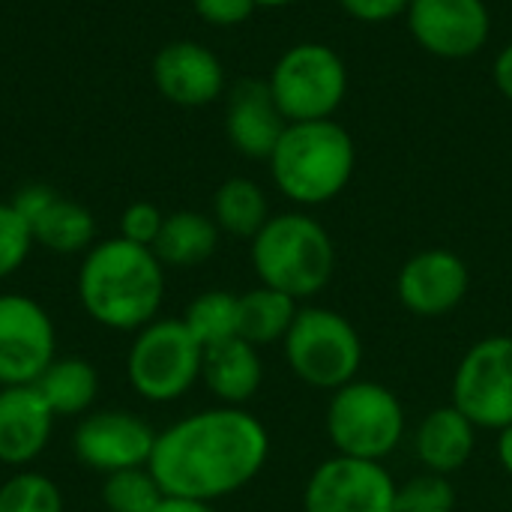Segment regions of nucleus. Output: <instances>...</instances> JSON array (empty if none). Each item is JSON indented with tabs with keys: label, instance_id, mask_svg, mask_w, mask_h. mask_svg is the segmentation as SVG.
Segmentation results:
<instances>
[{
	"label": "nucleus",
	"instance_id": "f8f14e48",
	"mask_svg": "<svg viewBox=\"0 0 512 512\" xmlns=\"http://www.w3.org/2000/svg\"><path fill=\"white\" fill-rule=\"evenodd\" d=\"M156 435L159 432L132 411H96L84 414L75 426L72 450L84 468L108 477L129 468H147Z\"/></svg>",
	"mask_w": 512,
	"mask_h": 512
},
{
	"label": "nucleus",
	"instance_id": "b1692460",
	"mask_svg": "<svg viewBox=\"0 0 512 512\" xmlns=\"http://www.w3.org/2000/svg\"><path fill=\"white\" fill-rule=\"evenodd\" d=\"M270 219V204L264 189L249 177L225 180L213 195V222L231 237L252 240Z\"/></svg>",
	"mask_w": 512,
	"mask_h": 512
},
{
	"label": "nucleus",
	"instance_id": "a211bd4d",
	"mask_svg": "<svg viewBox=\"0 0 512 512\" xmlns=\"http://www.w3.org/2000/svg\"><path fill=\"white\" fill-rule=\"evenodd\" d=\"M477 447V426L456 408H435L423 417L417 429V459L426 465V471L450 477L468 465Z\"/></svg>",
	"mask_w": 512,
	"mask_h": 512
},
{
	"label": "nucleus",
	"instance_id": "20e7f679",
	"mask_svg": "<svg viewBox=\"0 0 512 512\" xmlns=\"http://www.w3.org/2000/svg\"><path fill=\"white\" fill-rule=\"evenodd\" d=\"M252 267L261 285L306 300L330 285L336 249L318 219L306 213H279L252 237Z\"/></svg>",
	"mask_w": 512,
	"mask_h": 512
},
{
	"label": "nucleus",
	"instance_id": "6ab92c4d",
	"mask_svg": "<svg viewBox=\"0 0 512 512\" xmlns=\"http://www.w3.org/2000/svg\"><path fill=\"white\" fill-rule=\"evenodd\" d=\"M201 378L207 384V390L231 405L240 408L243 402H249L264 378V366L258 357V348L249 345L246 339H228L222 345H213L204 351V366H201Z\"/></svg>",
	"mask_w": 512,
	"mask_h": 512
},
{
	"label": "nucleus",
	"instance_id": "6e6552de",
	"mask_svg": "<svg viewBox=\"0 0 512 512\" xmlns=\"http://www.w3.org/2000/svg\"><path fill=\"white\" fill-rule=\"evenodd\" d=\"M267 84L288 123L330 120L348 96V66L330 45L297 42L276 60Z\"/></svg>",
	"mask_w": 512,
	"mask_h": 512
},
{
	"label": "nucleus",
	"instance_id": "7c9ffc66",
	"mask_svg": "<svg viewBox=\"0 0 512 512\" xmlns=\"http://www.w3.org/2000/svg\"><path fill=\"white\" fill-rule=\"evenodd\" d=\"M192 6L201 15V21L213 27H237L249 21V15L258 9L255 0H192Z\"/></svg>",
	"mask_w": 512,
	"mask_h": 512
},
{
	"label": "nucleus",
	"instance_id": "393cba45",
	"mask_svg": "<svg viewBox=\"0 0 512 512\" xmlns=\"http://www.w3.org/2000/svg\"><path fill=\"white\" fill-rule=\"evenodd\" d=\"M237 321H240V297L231 291H204L189 303L183 315V324L201 342L204 351L228 339H237Z\"/></svg>",
	"mask_w": 512,
	"mask_h": 512
},
{
	"label": "nucleus",
	"instance_id": "f704fd0d",
	"mask_svg": "<svg viewBox=\"0 0 512 512\" xmlns=\"http://www.w3.org/2000/svg\"><path fill=\"white\" fill-rule=\"evenodd\" d=\"M156 512H213L210 504L204 501H189V498H168L156 507Z\"/></svg>",
	"mask_w": 512,
	"mask_h": 512
},
{
	"label": "nucleus",
	"instance_id": "cd10ccee",
	"mask_svg": "<svg viewBox=\"0 0 512 512\" xmlns=\"http://www.w3.org/2000/svg\"><path fill=\"white\" fill-rule=\"evenodd\" d=\"M456 489L441 474H420L396 489V512H453Z\"/></svg>",
	"mask_w": 512,
	"mask_h": 512
},
{
	"label": "nucleus",
	"instance_id": "1a4fd4ad",
	"mask_svg": "<svg viewBox=\"0 0 512 512\" xmlns=\"http://www.w3.org/2000/svg\"><path fill=\"white\" fill-rule=\"evenodd\" d=\"M453 405L477 429L512 426V336L471 345L453 375Z\"/></svg>",
	"mask_w": 512,
	"mask_h": 512
},
{
	"label": "nucleus",
	"instance_id": "f257e3e1",
	"mask_svg": "<svg viewBox=\"0 0 512 512\" xmlns=\"http://www.w3.org/2000/svg\"><path fill=\"white\" fill-rule=\"evenodd\" d=\"M270 456V435L243 408L198 411L156 435L150 474L168 498L219 501L249 486Z\"/></svg>",
	"mask_w": 512,
	"mask_h": 512
},
{
	"label": "nucleus",
	"instance_id": "f03ea898",
	"mask_svg": "<svg viewBox=\"0 0 512 512\" xmlns=\"http://www.w3.org/2000/svg\"><path fill=\"white\" fill-rule=\"evenodd\" d=\"M162 297L165 264L153 249L111 237L84 252L78 267V300L99 327L138 333L159 318Z\"/></svg>",
	"mask_w": 512,
	"mask_h": 512
},
{
	"label": "nucleus",
	"instance_id": "bb28decb",
	"mask_svg": "<svg viewBox=\"0 0 512 512\" xmlns=\"http://www.w3.org/2000/svg\"><path fill=\"white\" fill-rule=\"evenodd\" d=\"M0 512H63V495L51 477L18 471L0 486Z\"/></svg>",
	"mask_w": 512,
	"mask_h": 512
},
{
	"label": "nucleus",
	"instance_id": "ddd939ff",
	"mask_svg": "<svg viewBox=\"0 0 512 512\" xmlns=\"http://www.w3.org/2000/svg\"><path fill=\"white\" fill-rule=\"evenodd\" d=\"M405 18L417 45L444 60L474 57L492 33L486 0H411Z\"/></svg>",
	"mask_w": 512,
	"mask_h": 512
},
{
	"label": "nucleus",
	"instance_id": "c756f323",
	"mask_svg": "<svg viewBox=\"0 0 512 512\" xmlns=\"http://www.w3.org/2000/svg\"><path fill=\"white\" fill-rule=\"evenodd\" d=\"M162 222H165V213L156 204L135 201L120 216V237L129 240V243H138V246L153 249V243H156V237L162 231Z\"/></svg>",
	"mask_w": 512,
	"mask_h": 512
},
{
	"label": "nucleus",
	"instance_id": "f3484780",
	"mask_svg": "<svg viewBox=\"0 0 512 512\" xmlns=\"http://www.w3.org/2000/svg\"><path fill=\"white\" fill-rule=\"evenodd\" d=\"M54 411L33 384L0 387V462L21 468L36 462L54 432Z\"/></svg>",
	"mask_w": 512,
	"mask_h": 512
},
{
	"label": "nucleus",
	"instance_id": "aec40b11",
	"mask_svg": "<svg viewBox=\"0 0 512 512\" xmlns=\"http://www.w3.org/2000/svg\"><path fill=\"white\" fill-rule=\"evenodd\" d=\"M216 246H219V225L213 222V216L195 210H177L165 216L153 252L165 267H195L204 264L216 252Z\"/></svg>",
	"mask_w": 512,
	"mask_h": 512
},
{
	"label": "nucleus",
	"instance_id": "473e14b6",
	"mask_svg": "<svg viewBox=\"0 0 512 512\" xmlns=\"http://www.w3.org/2000/svg\"><path fill=\"white\" fill-rule=\"evenodd\" d=\"M57 198V192L51 189V186H45V183H27V186H21L15 195H12V207L24 216V222L27 225H33L45 210H48V204Z\"/></svg>",
	"mask_w": 512,
	"mask_h": 512
},
{
	"label": "nucleus",
	"instance_id": "e433bc0d",
	"mask_svg": "<svg viewBox=\"0 0 512 512\" xmlns=\"http://www.w3.org/2000/svg\"><path fill=\"white\" fill-rule=\"evenodd\" d=\"M258 6H270V9H279V6H291V3H297V0H255Z\"/></svg>",
	"mask_w": 512,
	"mask_h": 512
},
{
	"label": "nucleus",
	"instance_id": "9b49d317",
	"mask_svg": "<svg viewBox=\"0 0 512 512\" xmlns=\"http://www.w3.org/2000/svg\"><path fill=\"white\" fill-rule=\"evenodd\" d=\"M396 483L381 462L336 456L306 483V512H396Z\"/></svg>",
	"mask_w": 512,
	"mask_h": 512
},
{
	"label": "nucleus",
	"instance_id": "7ed1b4c3",
	"mask_svg": "<svg viewBox=\"0 0 512 512\" xmlns=\"http://www.w3.org/2000/svg\"><path fill=\"white\" fill-rule=\"evenodd\" d=\"M267 162L273 183L285 198L315 207L345 192L357 165V150L351 132L333 117L306 120L285 126Z\"/></svg>",
	"mask_w": 512,
	"mask_h": 512
},
{
	"label": "nucleus",
	"instance_id": "4be33fe9",
	"mask_svg": "<svg viewBox=\"0 0 512 512\" xmlns=\"http://www.w3.org/2000/svg\"><path fill=\"white\" fill-rule=\"evenodd\" d=\"M297 300L273 291L267 285L252 288L240 294V321H237V336L246 339L249 345H273L276 339H285L294 318H297Z\"/></svg>",
	"mask_w": 512,
	"mask_h": 512
},
{
	"label": "nucleus",
	"instance_id": "c9c22d12",
	"mask_svg": "<svg viewBox=\"0 0 512 512\" xmlns=\"http://www.w3.org/2000/svg\"><path fill=\"white\" fill-rule=\"evenodd\" d=\"M498 459L504 465V471L512 477V426H507L501 432V441H498Z\"/></svg>",
	"mask_w": 512,
	"mask_h": 512
},
{
	"label": "nucleus",
	"instance_id": "9d476101",
	"mask_svg": "<svg viewBox=\"0 0 512 512\" xmlns=\"http://www.w3.org/2000/svg\"><path fill=\"white\" fill-rule=\"evenodd\" d=\"M57 357V330L27 294H0V387L36 384Z\"/></svg>",
	"mask_w": 512,
	"mask_h": 512
},
{
	"label": "nucleus",
	"instance_id": "dca6fc26",
	"mask_svg": "<svg viewBox=\"0 0 512 512\" xmlns=\"http://www.w3.org/2000/svg\"><path fill=\"white\" fill-rule=\"evenodd\" d=\"M288 120L279 111L273 90L261 78H243L231 87L225 105V135L246 159H270Z\"/></svg>",
	"mask_w": 512,
	"mask_h": 512
},
{
	"label": "nucleus",
	"instance_id": "5701e85b",
	"mask_svg": "<svg viewBox=\"0 0 512 512\" xmlns=\"http://www.w3.org/2000/svg\"><path fill=\"white\" fill-rule=\"evenodd\" d=\"M30 231H33V243L45 246L48 252L75 255V252H87L93 246L96 219L84 204L57 195L48 204V210L30 225Z\"/></svg>",
	"mask_w": 512,
	"mask_h": 512
},
{
	"label": "nucleus",
	"instance_id": "a878e982",
	"mask_svg": "<svg viewBox=\"0 0 512 512\" xmlns=\"http://www.w3.org/2000/svg\"><path fill=\"white\" fill-rule=\"evenodd\" d=\"M165 501L159 480L150 468H129L108 474L102 483V504L105 512H156Z\"/></svg>",
	"mask_w": 512,
	"mask_h": 512
},
{
	"label": "nucleus",
	"instance_id": "c85d7f7f",
	"mask_svg": "<svg viewBox=\"0 0 512 512\" xmlns=\"http://www.w3.org/2000/svg\"><path fill=\"white\" fill-rule=\"evenodd\" d=\"M30 249H33L30 225L9 201H0V282L9 279L15 270H21Z\"/></svg>",
	"mask_w": 512,
	"mask_h": 512
},
{
	"label": "nucleus",
	"instance_id": "0eeeda50",
	"mask_svg": "<svg viewBox=\"0 0 512 512\" xmlns=\"http://www.w3.org/2000/svg\"><path fill=\"white\" fill-rule=\"evenodd\" d=\"M285 360L309 387L336 393L357 378L363 366V342L345 315L309 306L297 312L285 336Z\"/></svg>",
	"mask_w": 512,
	"mask_h": 512
},
{
	"label": "nucleus",
	"instance_id": "2f4dec72",
	"mask_svg": "<svg viewBox=\"0 0 512 512\" xmlns=\"http://www.w3.org/2000/svg\"><path fill=\"white\" fill-rule=\"evenodd\" d=\"M408 3L411 0H339V6L363 21V24H384V21H393L396 15H405L408 12Z\"/></svg>",
	"mask_w": 512,
	"mask_h": 512
},
{
	"label": "nucleus",
	"instance_id": "39448f33",
	"mask_svg": "<svg viewBox=\"0 0 512 512\" xmlns=\"http://www.w3.org/2000/svg\"><path fill=\"white\" fill-rule=\"evenodd\" d=\"M204 348L183 318H156L141 327L126 354L129 387L156 405L177 402L201 378Z\"/></svg>",
	"mask_w": 512,
	"mask_h": 512
},
{
	"label": "nucleus",
	"instance_id": "423d86ee",
	"mask_svg": "<svg viewBox=\"0 0 512 512\" xmlns=\"http://www.w3.org/2000/svg\"><path fill=\"white\" fill-rule=\"evenodd\" d=\"M327 435L339 456L384 462L405 435L402 402L390 387L354 378L330 399Z\"/></svg>",
	"mask_w": 512,
	"mask_h": 512
},
{
	"label": "nucleus",
	"instance_id": "72a5a7b5",
	"mask_svg": "<svg viewBox=\"0 0 512 512\" xmlns=\"http://www.w3.org/2000/svg\"><path fill=\"white\" fill-rule=\"evenodd\" d=\"M495 84L504 93V99L512 102V42H507L495 57Z\"/></svg>",
	"mask_w": 512,
	"mask_h": 512
},
{
	"label": "nucleus",
	"instance_id": "2eb2a0df",
	"mask_svg": "<svg viewBox=\"0 0 512 512\" xmlns=\"http://www.w3.org/2000/svg\"><path fill=\"white\" fill-rule=\"evenodd\" d=\"M156 90L183 108H201L225 93L222 60L195 39H174L153 57Z\"/></svg>",
	"mask_w": 512,
	"mask_h": 512
},
{
	"label": "nucleus",
	"instance_id": "412c9836",
	"mask_svg": "<svg viewBox=\"0 0 512 512\" xmlns=\"http://www.w3.org/2000/svg\"><path fill=\"white\" fill-rule=\"evenodd\" d=\"M33 387L42 393L54 417H81L96 402L99 375L84 357H54Z\"/></svg>",
	"mask_w": 512,
	"mask_h": 512
},
{
	"label": "nucleus",
	"instance_id": "4468645a",
	"mask_svg": "<svg viewBox=\"0 0 512 512\" xmlns=\"http://www.w3.org/2000/svg\"><path fill=\"white\" fill-rule=\"evenodd\" d=\"M471 288V273L462 255L450 249H423L405 261L396 279L399 300L420 318L453 312Z\"/></svg>",
	"mask_w": 512,
	"mask_h": 512
}]
</instances>
